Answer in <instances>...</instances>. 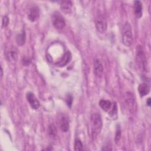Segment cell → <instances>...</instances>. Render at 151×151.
Instances as JSON below:
<instances>
[{"instance_id":"6da1fadb","label":"cell","mask_w":151,"mask_h":151,"mask_svg":"<svg viewBox=\"0 0 151 151\" xmlns=\"http://www.w3.org/2000/svg\"><path fill=\"white\" fill-rule=\"evenodd\" d=\"M91 136L93 140L96 139L98 135L100 133L103 123L100 114L96 113H93L91 116Z\"/></svg>"},{"instance_id":"7a4b0ae2","label":"cell","mask_w":151,"mask_h":151,"mask_svg":"<svg viewBox=\"0 0 151 151\" xmlns=\"http://www.w3.org/2000/svg\"><path fill=\"white\" fill-rule=\"evenodd\" d=\"M122 40L124 45L130 47L133 42V34L130 24L126 22L123 27L122 32Z\"/></svg>"},{"instance_id":"3957f363","label":"cell","mask_w":151,"mask_h":151,"mask_svg":"<svg viewBox=\"0 0 151 151\" xmlns=\"http://www.w3.org/2000/svg\"><path fill=\"white\" fill-rule=\"evenodd\" d=\"M136 63H137L139 68L143 71H146L147 70V63L146 57L145 55L144 50L142 47L140 45L136 47Z\"/></svg>"},{"instance_id":"277c9868","label":"cell","mask_w":151,"mask_h":151,"mask_svg":"<svg viewBox=\"0 0 151 151\" xmlns=\"http://www.w3.org/2000/svg\"><path fill=\"white\" fill-rule=\"evenodd\" d=\"M52 23L53 26L57 29H61L65 26L64 17L58 12H54L52 15Z\"/></svg>"},{"instance_id":"5b68a950","label":"cell","mask_w":151,"mask_h":151,"mask_svg":"<svg viewBox=\"0 0 151 151\" xmlns=\"http://www.w3.org/2000/svg\"><path fill=\"white\" fill-rule=\"evenodd\" d=\"M96 28L97 31L100 34H103L106 31L107 28V23L103 15H98L96 18Z\"/></svg>"},{"instance_id":"8992f818","label":"cell","mask_w":151,"mask_h":151,"mask_svg":"<svg viewBox=\"0 0 151 151\" xmlns=\"http://www.w3.org/2000/svg\"><path fill=\"white\" fill-rule=\"evenodd\" d=\"M26 98L32 109L36 110L39 108L40 105V101L32 93L28 92L26 95Z\"/></svg>"},{"instance_id":"52a82bcc","label":"cell","mask_w":151,"mask_h":151,"mask_svg":"<svg viewBox=\"0 0 151 151\" xmlns=\"http://www.w3.org/2000/svg\"><path fill=\"white\" fill-rule=\"evenodd\" d=\"M72 58V55L70 51L65 52L63 57L61 58V59L55 63V65H57L58 67H63L67 65L70 61L71 60Z\"/></svg>"},{"instance_id":"ba28073f","label":"cell","mask_w":151,"mask_h":151,"mask_svg":"<svg viewBox=\"0 0 151 151\" xmlns=\"http://www.w3.org/2000/svg\"><path fill=\"white\" fill-rule=\"evenodd\" d=\"M40 17V9L37 6H32L29 9L28 14V18L31 22H35L39 19Z\"/></svg>"},{"instance_id":"9c48e42d","label":"cell","mask_w":151,"mask_h":151,"mask_svg":"<svg viewBox=\"0 0 151 151\" xmlns=\"http://www.w3.org/2000/svg\"><path fill=\"white\" fill-rule=\"evenodd\" d=\"M73 2L71 1H62L60 3V8L65 14H70L71 12Z\"/></svg>"},{"instance_id":"30bf717a","label":"cell","mask_w":151,"mask_h":151,"mask_svg":"<svg viewBox=\"0 0 151 151\" xmlns=\"http://www.w3.org/2000/svg\"><path fill=\"white\" fill-rule=\"evenodd\" d=\"M103 72V67L99 60H95L94 63V73L97 77H101Z\"/></svg>"},{"instance_id":"8fae6325","label":"cell","mask_w":151,"mask_h":151,"mask_svg":"<svg viewBox=\"0 0 151 151\" xmlns=\"http://www.w3.org/2000/svg\"><path fill=\"white\" fill-rule=\"evenodd\" d=\"M59 126L63 132H67L69 130V120L65 116H62L59 120Z\"/></svg>"},{"instance_id":"7c38bea8","label":"cell","mask_w":151,"mask_h":151,"mask_svg":"<svg viewBox=\"0 0 151 151\" xmlns=\"http://www.w3.org/2000/svg\"><path fill=\"white\" fill-rule=\"evenodd\" d=\"M134 11L137 18H141L143 14V5L140 1H134Z\"/></svg>"},{"instance_id":"4fadbf2b","label":"cell","mask_w":151,"mask_h":151,"mask_svg":"<svg viewBox=\"0 0 151 151\" xmlns=\"http://www.w3.org/2000/svg\"><path fill=\"white\" fill-rule=\"evenodd\" d=\"M138 91L140 97H143L148 94L150 91V86L146 83L140 84L138 87Z\"/></svg>"},{"instance_id":"5bb4252c","label":"cell","mask_w":151,"mask_h":151,"mask_svg":"<svg viewBox=\"0 0 151 151\" xmlns=\"http://www.w3.org/2000/svg\"><path fill=\"white\" fill-rule=\"evenodd\" d=\"M99 104L100 107L104 111H109L112 107V103L110 100L102 99V100H100Z\"/></svg>"},{"instance_id":"9a60e30c","label":"cell","mask_w":151,"mask_h":151,"mask_svg":"<svg viewBox=\"0 0 151 151\" xmlns=\"http://www.w3.org/2000/svg\"><path fill=\"white\" fill-rule=\"evenodd\" d=\"M25 39H26V36H25V32L24 29H22L21 32L19 34H17L16 36V42L18 45H22L25 44Z\"/></svg>"},{"instance_id":"2e32d148","label":"cell","mask_w":151,"mask_h":151,"mask_svg":"<svg viewBox=\"0 0 151 151\" xmlns=\"http://www.w3.org/2000/svg\"><path fill=\"white\" fill-rule=\"evenodd\" d=\"M18 57V54L17 52L14 50H10L6 52V58L7 60L9 62L14 63L16 61Z\"/></svg>"},{"instance_id":"e0dca14e","label":"cell","mask_w":151,"mask_h":151,"mask_svg":"<svg viewBox=\"0 0 151 151\" xmlns=\"http://www.w3.org/2000/svg\"><path fill=\"white\" fill-rule=\"evenodd\" d=\"M121 135H122V131L121 128L119 125H117L116 129V133H115V137H114V141L116 144H118L120 139H121Z\"/></svg>"},{"instance_id":"ac0fdd59","label":"cell","mask_w":151,"mask_h":151,"mask_svg":"<svg viewBox=\"0 0 151 151\" xmlns=\"http://www.w3.org/2000/svg\"><path fill=\"white\" fill-rule=\"evenodd\" d=\"M74 149L75 150H77V151L82 150L83 149V143H82L81 141L78 138H76V139L75 140L74 148Z\"/></svg>"},{"instance_id":"d6986e66","label":"cell","mask_w":151,"mask_h":151,"mask_svg":"<svg viewBox=\"0 0 151 151\" xmlns=\"http://www.w3.org/2000/svg\"><path fill=\"white\" fill-rule=\"evenodd\" d=\"M131 94H130L129 95V93H128L127 94V98L126 99V103L130 109H132L133 107V105H134V99H133L132 96Z\"/></svg>"},{"instance_id":"ffe728a7","label":"cell","mask_w":151,"mask_h":151,"mask_svg":"<svg viewBox=\"0 0 151 151\" xmlns=\"http://www.w3.org/2000/svg\"><path fill=\"white\" fill-rule=\"evenodd\" d=\"M48 132L50 135L55 136L57 134V129L54 124H50L48 128Z\"/></svg>"},{"instance_id":"44dd1931","label":"cell","mask_w":151,"mask_h":151,"mask_svg":"<svg viewBox=\"0 0 151 151\" xmlns=\"http://www.w3.org/2000/svg\"><path fill=\"white\" fill-rule=\"evenodd\" d=\"M109 114L111 117H114V116L117 117V104H116V103H114L113 106L111 107V109L110 110Z\"/></svg>"},{"instance_id":"7402d4cb","label":"cell","mask_w":151,"mask_h":151,"mask_svg":"<svg viewBox=\"0 0 151 151\" xmlns=\"http://www.w3.org/2000/svg\"><path fill=\"white\" fill-rule=\"evenodd\" d=\"M9 18L6 15L4 16L2 20V28L6 27L9 24Z\"/></svg>"},{"instance_id":"603a6c76","label":"cell","mask_w":151,"mask_h":151,"mask_svg":"<svg viewBox=\"0 0 151 151\" xmlns=\"http://www.w3.org/2000/svg\"><path fill=\"white\" fill-rule=\"evenodd\" d=\"M72 101H73V97L71 96L70 95H68L67 97V99H66V102L67 103V105L70 107L71 106V104H72Z\"/></svg>"},{"instance_id":"cb8c5ba5","label":"cell","mask_w":151,"mask_h":151,"mask_svg":"<svg viewBox=\"0 0 151 151\" xmlns=\"http://www.w3.org/2000/svg\"><path fill=\"white\" fill-rule=\"evenodd\" d=\"M146 103H147V104L149 106H150L151 105V101H150V98H148L147 101H146Z\"/></svg>"},{"instance_id":"d4e9b609","label":"cell","mask_w":151,"mask_h":151,"mask_svg":"<svg viewBox=\"0 0 151 151\" xmlns=\"http://www.w3.org/2000/svg\"><path fill=\"white\" fill-rule=\"evenodd\" d=\"M3 76V70H2V67H1V78Z\"/></svg>"}]
</instances>
